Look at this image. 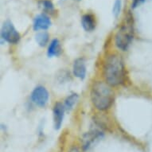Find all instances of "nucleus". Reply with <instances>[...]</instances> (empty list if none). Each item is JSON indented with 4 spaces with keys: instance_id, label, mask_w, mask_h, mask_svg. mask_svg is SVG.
<instances>
[{
    "instance_id": "obj_1",
    "label": "nucleus",
    "mask_w": 152,
    "mask_h": 152,
    "mask_svg": "<svg viewBox=\"0 0 152 152\" xmlns=\"http://www.w3.org/2000/svg\"><path fill=\"white\" fill-rule=\"evenodd\" d=\"M104 76L107 84L112 86H116L124 81V65L120 56L114 54L107 58L104 65Z\"/></svg>"
},
{
    "instance_id": "obj_2",
    "label": "nucleus",
    "mask_w": 152,
    "mask_h": 152,
    "mask_svg": "<svg viewBox=\"0 0 152 152\" xmlns=\"http://www.w3.org/2000/svg\"><path fill=\"white\" fill-rule=\"evenodd\" d=\"M107 85L108 84L99 81L95 83L92 88V101L95 107L99 110L107 109L113 102V92Z\"/></svg>"
},
{
    "instance_id": "obj_3",
    "label": "nucleus",
    "mask_w": 152,
    "mask_h": 152,
    "mask_svg": "<svg viewBox=\"0 0 152 152\" xmlns=\"http://www.w3.org/2000/svg\"><path fill=\"white\" fill-rule=\"evenodd\" d=\"M133 18L131 15L127 16L125 23L121 26L115 35V45L122 50H127L134 36Z\"/></svg>"
},
{
    "instance_id": "obj_4",
    "label": "nucleus",
    "mask_w": 152,
    "mask_h": 152,
    "mask_svg": "<svg viewBox=\"0 0 152 152\" xmlns=\"http://www.w3.org/2000/svg\"><path fill=\"white\" fill-rule=\"evenodd\" d=\"M1 37L3 40L9 43H17L20 39V34L15 28L10 21L3 23L1 30Z\"/></svg>"
},
{
    "instance_id": "obj_5",
    "label": "nucleus",
    "mask_w": 152,
    "mask_h": 152,
    "mask_svg": "<svg viewBox=\"0 0 152 152\" xmlns=\"http://www.w3.org/2000/svg\"><path fill=\"white\" fill-rule=\"evenodd\" d=\"M31 100L39 107H45L49 100V92L42 86L35 88L31 94Z\"/></svg>"
},
{
    "instance_id": "obj_6",
    "label": "nucleus",
    "mask_w": 152,
    "mask_h": 152,
    "mask_svg": "<svg viewBox=\"0 0 152 152\" xmlns=\"http://www.w3.org/2000/svg\"><path fill=\"white\" fill-rule=\"evenodd\" d=\"M51 26V20L47 15L42 14L36 16L34 21V30L38 31L41 30H47Z\"/></svg>"
},
{
    "instance_id": "obj_7",
    "label": "nucleus",
    "mask_w": 152,
    "mask_h": 152,
    "mask_svg": "<svg viewBox=\"0 0 152 152\" xmlns=\"http://www.w3.org/2000/svg\"><path fill=\"white\" fill-rule=\"evenodd\" d=\"M65 108L61 103L56 104L53 108V120L55 129H59L62 124Z\"/></svg>"
},
{
    "instance_id": "obj_8",
    "label": "nucleus",
    "mask_w": 152,
    "mask_h": 152,
    "mask_svg": "<svg viewBox=\"0 0 152 152\" xmlns=\"http://www.w3.org/2000/svg\"><path fill=\"white\" fill-rule=\"evenodd\" d=\"M73 74L75 77L83 80L86 75V66L85 61L80 58L77 59L73 64Z\"/></svg>"
},
{
    "instance_id": "obj_9",
    "label": "nucleus",
    "mask_w": 152,
    "mask_h": 152,
    "mask_svg": "<svg viewBox=\"0 0 152 152\" xmlns=\"http://www.w3.org/2000/svg\"><path fill=\"white\" fill-rule=\"evenodd\" d=\"M81 25L84 30L88 32L92 31L96 26L94 17L91 15H85L81 18Z\"/></svg>"
},
{
    "instance_id": "obj_10",
    "label": "nucleus",
    "mask_w": 152,
    "mask_h": 152,
    "mask_svg": "<svg viewBox=\"0 0 152 152\" xmlns=\"http://www.w3.org/2000/svg\"><path fill=\"white\" fill-rule=\"evenodd\" d=\"M100 136V132L97 131H92L91 132H88L85 135V137L83 139V143H84V147L85 149L88 148L90 145L94 142L95 140L98 139Z\"/></svg>"
},
{
    "instance_id": "obj_11",
    "label": "nucleus",
    "mask_w": 152,
    "mask_h": 152,
    "mask_svg": "<svg viewBox=\"0 0 152 152\" xmlns=\"http://www.w3.org/2000/svg\"><path fill=\"white\" fill-rule=\"evenodd\" d=\"M61 45L60 42L58 39H53L51 42L49 49H48V56L52 58L54 56H58L61 53Z\"/></svg>"
},
{
    "instance_id": "obj_12",
    "label": "nucleus",
    "mask_w": 152,
    "mask_h": 152,
    "mask_svg": "<svg viewBox=\"0 0 152 152\" xmlns=\"http://www.w3.org/2000/svg\"><path fill=\"white\" fill-rule=\"evenodd\" d=\"M77 100L78 96L77 94H72L71 96H69L65 101L64 107H65V110L66 111H70L72 108V107L74 106L75 104L77 103Z\"/></svg>"
},
{
    "instance_id": "obj_13",
    "label": "nucleus",
    "mask_w": 152,
    "mask_h": 152,
    "mask_svg": "<svg viewBox=\"0 0 152 152\" xmlns=\"http://www.w3.org/2000/svg\"><path fill=\"white\" fill-rule=\"evenodd\" d=\"M49 40V34L46 32L38 33L36 35V41L38 43V45L41 46H45Z\"/></svg>"
},
{
    "instance_id": "obj_14",
    "label": "nucleus",
    "mask_w": 152,
    "mask_h": 152,
    "mask_svg": "<svg viewBox=\"0 0 152 152\" xmlns=\"http://www.w3.org/2000/svg\"><path fill=\"white\" fill-rule=\"evenodd\" d=\"M38 4L43 10H46V11L51 12V11H53V10H54L53 4L50 0H41L40 2L38 3Z\"/></svg>"
},
{
    "instance_id": "obj_15",
    "label": "nucleus",
    "mask_w": 152,
    "mask_h": 152,
    "mask_svg": "<svg viewBox=\"0 0 152 152\" xmlns=\"http://www.w3.org/2000/svg\"><path fill=\"white\" fill-rule=\"evenodd\" d=\"M121 7H122L121 0H115L114 6H113V9H112L113 15L115 18H117L120 15V11H121Z\"/></svg>"
},
{
    "instance_id": "obj_16",
    "label": "nucleus",
    "mask_w": 152,
    "mask_h": 152,
    "mask_svg": "<svg viewBox=\"0 0 152 152\" xmlns=\"http://www.w3.org/2000/svg\"><path fill=\"white\" fill-rule=\"evenodd\" d=\"M144 1L145 0H133V1H132V8L137 7L138 6L140 5V3H143Z\"/></svg>"
},
{
    "instance_id": "obj_17",
    "label": "nucleus",
    "mask_w": 152,
    "mask_h": 152,
    "mask_svg": "<svg viewBox=\"0 0 152 152\" xmlns=\"http://www.w3.org/2000/svg\"><path fill=\"white\" fill-rule=\"evenodd\" d=\"M69 152H80V151H79V150H78L77 148H72V149L70 150Z\"/></svg>"
},
{
    "instance_id": "obj_18",
    "label": "nucleus",
    "mask_w": 152,
    "mask_h": 152,
    "mask_svg": "<svg viewBox=\"0 0 152 152\" xmlns=\"http://www.w3.org/2000/svg\"><path fill=\"white\" fill-rule=\"evenodd\" d=\"M77 1H80V0H77Z\"/></svg>"
}]
</instances>
